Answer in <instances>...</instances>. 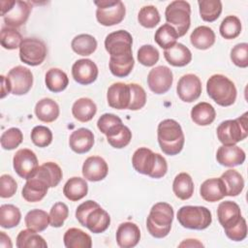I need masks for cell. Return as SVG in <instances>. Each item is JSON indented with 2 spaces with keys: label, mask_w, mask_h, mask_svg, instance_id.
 Returning <instances> with one entry per match:
<instances>
[{
  "label": "cell",
  "mask_w": 248,
  "mask_h": 248,
  "mask_svg": "<svg viewBox=\"0 0 248 248\" xmlns=\"http://www.w3.org/2000/svg\"><path fill=\"white\" fill-rule=\"evenodd\" d=\"M138 60L146 67L154 66L159 60L158 49L151 45H143L138 50Z\"/></svg>",
  "instance_id": "cell-51"
},
{
  "label": "cell",
  "mask_w": 248,
  "mask_h": 248,
  "mask_svg": "<svg viewBox=\"0 0 248 248\" xmlns=\"http://www.w3.org/2000/svg\"><path fill=\"white\" fill-rule=\"evenodd\" d=\"M59 106L50 98L40 100L35 106V114L37 118L43 122L50 123L59 116Z\"/></svg>",
  "instance_id": "cell-27"
},
{
  "label": "cell",
  "mask_w": 248,
  "mask_h": 248,
  "mask_svg": "<svg viewBox=\"0 0 248 248\" xmlns=\"http://www.w3.org/2000/svg\"><path fill=\"white\" fill-rule=\"evenodd\" d=\"M108 164L100 156H90L82 165V175L92 182L103 180L108 175Z\"/></svg>",
  "instance_id": "cell-19"
},
{
  "label": "cell",
  "mask_w": 248,
  "mask_h": 248,
  "mask_svg": "<svg viewBox=\"0 0 248 248\" xmlns=\"http://www.w3.org/2000/svg\"><path fill=\"white\" fill-rule=\"evenodd\" d=\"M21 219L18 207L14 204H2L0 206V226L4 229L16 227Z\"/></svg>",
  "instance_id": "cell-44"
},
{
  "label": "cell",
  "mask_w": 248,
  "mask_h": 248,
  "mask_svg": "<svg viewBox=\"0 0 248 248\" xmlns=\"http://www.w3.org/2000/svg\"><path fill=\"white\" fill-rule=\"evenodd\" d=\"M88 192V185L85 179L78 176H74L67 180L63 187V194L65 197L72 201L78 202L83 199Z\"/></svg>",
  "instance_id": "cell-32"
},
{
  "label": "cell",
  "mask_w": 248,
  "mask_h": 248,
  "mask_svg": "<svg viewBox=\"0 0 248 248\" xmlns=\"http://www.w3.org/2000/svg\"><path fill=\"white\" fill-rule=\"evenodd\" d=\"M201 197L208 202H215L227 196L226 187L221 178H209L203 181L200 188Z\"/></svg>",
  "instance_id": "cell-25"
},
{
  "label": "cell",
  "mask_w": 248,
  "mask_h": 248,
  "mask_svg": "<svg viewBox=\"0 0 248 248\" xmlns=\"http://www.w3.org/2000/svg\"><path fill=\"white\" fill-rule=\"evenodd\" d=\"M45 81L47 89L54 93L65 90L69 84V78L67 74L58 68L49 69L46 73Z\"/></svg>",
  "instance_id": "cell-37"
},
{
  "label": "cell",
  "mask_w": 248,
  "mask_h": 248,
  "mask_svg": "<svg viewBox=\"0 0 248 248\" xmlns=\"http://www.w3.org/2000/svg\"><path fill=\"white\" fill-rule=\"evenodd\" d=\"M11 84L7 77L1 76V98H4L6 95L11 93Z\"/></svg>",
  "instance_id": "cell-56"
},
{
  "label": "cell",
  "mask_w": 248,
  "mask_h": 248,
  "mask_svg": "<svg viewBox=\"0 0 248 248\" xmlns=\"http://www.w3.org/2000/svg\"><path fill=\"white\" fill-rule=\"evenodd\" d=\"M0 246L3 248L13 247L11 238L4 232H0Z\"/></svg>",
  "instance_id": "cell-58"
},
{
  "label": "cell",
  "mask_w": 248,
  "mask_h": 248,
  "mask_svg": "<svg viewBox=\"0 0 248 248\" xmlns=\"http://www.w3.org/2000/svg\"><path fill=\"white\" fill-rule=\"evenodd\" d=\"M203 245L197 239H185L179 244V247H202Z\"/></svg>",
  "instance_id": "cell-59"
},
{
  "label": "cell",
  "mask_w": 248,
  "mask_h": 248,
  "mask_svg": "<svg viewBox=\"0 0 248 248\" xmlns=\"http://www.w3.org/2000/svg\"><path fill=\"white\" fill-rule=\"evenodd\" d=\"M15 3V0H1L0 1V5H1V16H4L9 11L10 9L13 7Z\"/></svg>",
  "instance_id": "cell-57"
},
{
  "label": "cell",
  "mask_w": 248,
  "mask_h": 248,
  "mask_svg": "<svg viewBox=\"0 0 248 248\" xmlns=\"http://www.w3.org/2000/svg\"><path fill=\"white\" fill-rule=\"evenodd\" d=\"M124 126L122 120L113 113H104L97 121L98 129L106 135L107 139L116 136Z\"/></svg>",
  "instance_id": "cell-34"
},
{
  "label": "cell",
  "mask_w": 248,
  "mask_h": 248,
  "mask_svg": "<svg viewBox=\"0 0 248 248\" xmlns=\"http://www.w3.org/2000/svg\"><path fill=\"white\" fill-rule=\"evenodd\" d=\"M157 138L161 150L170 156L178 154L185 141L182 128L174 119H165L159 123Z\"/></svg>",
  "instance_id": "cell-4"
},
{
  "label": "cell",
  "mask_w": 248,
  "mask_h": 248,
  "mask_svg": "<svg viewBox=\"0 0 248 248\" xmlns=\"http://www.w3.org/2000/svg\"><path fill=\"white\" fill-rule=\"evenodd\" d=\"M108 104L115 109H128L131 103L130 84L115 82L111 84L107 93Z\"/></svg>",
  "instance_id": "cell-17"
},
{
  "label": "cell",
  "mask_w": 248,
  "mask_h": 248,
  "mask_svg": "<svg viewBox=\"0 0 248 248\" xmlns=\"http://www.w3.org/2000/svg\"><path fill=\"white\" fill-rule=\"evenodd\" d=\"M165 17L168 24L175 29L178 37H182L191 25V6L187 1H172L166 8Z\"/></svg>",
  "instance_id": "cell-9"
},
{
  "label": "cell",
  "mask_w": 248,
  "mask_h": 248,
  "mask_svg": "<svg viewBox=\"0 0 248 248\" xmlns=\"http://www.w3.org/2000/svg\"><path fill=\"white\" fill-rule=\"evenodd\" d=\"M219 31L221 36L227 40L235 39L241 33L240 19L235 16H226L220 24Z\"/></svg>",
  "instance_id": "cell-45"
},
{
  "label": "cell",
  "mask_w": 248,
  "mask_h": 248,
  "mask_svg": "<svg viewBox=\"0 0 248 248\" xmlns=\"http://www.w3.org/2000/svg\"><path fill=\"white\" fill-rule=\"evenodd\" d=\"M31 140L39 147H46L52 141V132L46 126H35L31 131Z\"/></svg>",
  "instance_id": "cell-50"
},
{
  "label": "cell",
  "mask_w": 248,
  "mask_h": 248,
  "mask_svg": "<svg viewBox=\"0 0 248 248\" xmlns=\"http://www.w3.org/2000/svg\"><path fill=\"white\" fill-rule=\"evenodd\" d=\"M22 36L14 27H2L0 33V42L1 46L6 49H16L19 47L22 42Z\"/></svg>",
  "instance_id": "cell-46"
},
{
  "label": "cell",
  "mask_w": 248,
  "mask_h": 248,
  "mask_svg": "<svg viewBox=\"0 0 248 248\" xmlns=\"http://www.w3.org/2000/svg\"><path fill=\"white\" fill-rule=\"evenodd\" d=\"M48 188V185L43 179L34 175L24 184L21 195L26 202H37L45 198Z\"/></svg>",
  "instance_id": "cell-24"
},
{
  "label": "cell",
  "mask_w": 248,
  "mask_h": 248,
  "mask_svg": "<svg viewBox=\"0 0 248 248\" xmlns=\"http://www.w3.org/2000/svg\"><path fill=\"white\" fill-rule=\"evenodd\" d=\"M13 166L18 176L28 180L33 177L38 170V158L31 149L22 148L17 150L14 155Z\"/></svg>",
  "instance_id": "cell-13"
},
{
  "label": "cell",
  "mask_w": 248,
  "mask_h": 248,
  "mask_svg": "<svg viewBox=\"0 0 248 248\" xmlns=\"http://www.w3.org/2000/svg\"><path fill=\"white\" fill-rule=\"evenodd\" d=\"M98 67L90 59H78L72 66L74 79L82 85L93 83L98 78Z\"/></svg>",
  "instance_id": "cell-18"
},
{
  "label": "cell",
  "mask_w": 248,
  "mask_h": 248,
  "mask_svg": "<svg viewBox=\"0 0 248 248\" xmlns=\"http://www.w3.org/2000/svg\"><path fill=\"white\" fill-rule=\"evenodd\" d=\"M178 34L175 29L170 24L166 23L160 26L154 36L155 42L158 46L164 49H168L176 44V40L178 39Z\"/></svg>",
  "instance_id": "cell-42"
},
{
  "label": "cell",
  "mask_w": 248,
  "mask_h": 248,
  "mask_svg": "<svg viewBox=\"0 0 248 248\" xmlns=\"http://www.w3.org/2000/svg\"><path fill=\"white\" fill-rule=\"evenodd\" d=\"M164 57L169 64L174 67H184L192 60L190 49L181 43H176L171 47L165 49Z\"/></svg>",
  "instance_id": "cell-26"
},
{
  "label": "cell",
  "mask_w": 248,
  "mask_h": 248,
  "mask_svg": "<svg viewBox=\"0 0 248 248\" xmlns=\"http://www.w3.org/2000/svg\"><path fill=\"white\" fill-rule=\"evenodd\" d=\"M94 4L97 6L96 18L104 26L116 25L125 17L126 9L120 0H101Z\"/></svg>",
  "instance_id": "cell-10"
},
{
  "label": "cell",
  "mask_w": 248,
  "mask_h": 248,
  "mask_svg": "<svg viewBox=\"0 0 248 248\" xmlns=\"http://www.w3.org/2000/svg\"><path fill=\"white\" fill-rule=\"evenodd\" d=\"M130 87H131V103L128 109L139 110L145 106L146 93L140 84L130 83Z\"/></svg>",
  "instance_id": "cell-53"
},
{
  "label": "cell",
  "mask_w": 248,
  "mask_h": 248,
  "mask_svg": "<svg viewBox=\"0 0 248 248\" xmlns=\"http://www.w3.org/2000/svg\"><path fill=\"white\" fill-rule=\"evenodd\" d=\"M69 216V208L62 202L52 205L49 211V225L53 228H59L64 224V221Z\"/></svg>",
  "instance_id": "cell-49"
},
{
  "label": "cell",
  "mask_w": 248,
  "mask_h": 248,
  "mask_svg": "<svg viewBox=\"0 0 248 248\" xmlns=\"http://www.w3.org/2000/svg\"><path fill=\"white\" fill-rule=\"evenodd\" d=\"M93 144V132L87 128H79L74 131L69 138V145L71 149L78 154L88 152L92 148Z\"/></svg>",
  "instance_id": "cell-23"
},
{
  "label": "cell",
  "mask_w": 248,
  "mask_h": 248,
  "mask_svg": "<svg viewBox=\"0 0 248 248\" xmlns=\"http://www.w3.org/2000/svg\"><path fill=\"white\" fill-rule=\"evenodd\" d=\"M96 112L97 106L89 98H79L72 107L73 116L80 122L90 121L95 116Z\"/></svg>",
  "instance_id": "cell-31"
},
{
  "label": "cell",
  "mask_w": 248,
  "mask_h": 248,
  "mask_svg": "<svg viewBox=\"0 0 248 248\" xmlns=\"http://www.w3.org/2000/svg\"><path fill=\"white\" fill-rule=\"evenodd\" d=\"M131 140H132V132L127 126H124V128L116 136L107 139L108 142L112 147L118 148V149L127 146L130 143Z\"/></svg>",
  "instance_id": "cell-55"
},
{
  "label": "cell",
  "mask_w": 248,
  "mask_h": 248,
  "mask_svg": "<svg viewBox=\"0 0 248 248\" xmlns=\"http://www.w3.org/2000/svg\"><path fill=\"white\" fill-rule=\"evenodd\" d=\"M215 39L216 37L214 31L205 25L195 28L190 36L191 44L196 48L202 50L211 47L215 43Z\"/></svg>",
  "instance_id": "cell-30"
},
{
  "label": "cell",
  "mask_w": 248,
  "mask_h": 248,
  "mask_svg": "<svg viewBox=\"0 0 248 248\" xmlns=\"http://www.w3.org/2000/svg\"><path fill=\"white\" fill-rule=\"evenodd\" d=\"M176 92L181 101L191 103L196 101L202 94V81L194 74L182 76L176 86Z\"/></svg>",
  "instance_id": "cell-16"
},
{
  "label": "cell",
  "mask_w": 248,
  "mask_h": 248,
  "mask_svg": "<svg viewBox=\"0 0 248 248\" xmlns=\"http://www.w3.org/2000/svg\"><path fill=\"white\" fill-rule=\"evenodd\" d=\"M17 248H46L47 243L46 240L37 233V232L30 229L22 230L16 236Z\"/></svg>",
  "instance_id": "cell-41"
},
{
  "label": "cell",
  "mask_w": 248,
  "mask_h": 248,
  "mask_svg": "<svg viewBox=\"0 0 248 248\" xmlns=\"http://www.w3.org/2000/svg\"><path fill=\"white\" fill-rule=\"evenodd\" d=\"M177 220L179 224L190 230H204L212 222L210 210L205 206L184 205L177 211Z\"/></svg>",
  "instance_id": "cell-8"
},
{
  "label": "cell",
  "mask_w": 248,
  "mask_h": 248,
  "mask_svg": "<svg viewBox=\"0 0 248 248\" xmlns=\"http://www.w3.org/2000/svg\"><path fill=\"white\" fill-rule=\"evenodd\" d=\"M198 5L202 19L207 22L215 21L222 13V2L220 0H202L198 1Z\"/></svg>",
  "instance_id": "cell-43"
},
{
  "label": "cell",
  "mask_w": 248,
  "mask_h": 248,
  "mask_svg": "<svg viewBox=\"0 0 248 248\" xmlns=\"http://www.w3.org/2000/svg\"><path fill=\"white\" fill-rule=\"evenodd\" d=\"M64 245L67 248H91V236L78 228H70L63 236Z\"/></svg>",
  "instance_id": "cell-28"
},
{
  "label": "cell",
  "mask_w": 248,
  "mask_h": 248,
  "mask_svg": "<svg viewBox=\"0 0 248 248\" xmlns=\"http://www.w3.org/2000/svg\"><path fill=\"white\" fill-rule=\"evenodd\" d=\"M23 140L22 132L16 127L10 128L3 132L0 138V143L3 149L13 150L16 148Z\"/></svg>",
  "instance_id": "cell-48"
},
{
  "label": "cell",
  "mask_w": 248,
  "mask_h": 248,
  "mask_svg": "<svg viewBox=\"0 0 248 248\" xmlns=\"http://www.w3.org/2000/svg\"><path fill=\"white\" fill-rule=\"evenodd\" d=\"M231 59L237 67H248V44L240 43L235 45L231 50Z\"/></svg>",
  "instance_id": "cell-52"
},
{
  "label": "cell",
  "mask_w": 248,
  "mask_h": 248,
  "mask_svg": "<svg viewBox=\"0 0 248 248\" xmlns=\"http://www.w3.org/2000/svg\"><path fill=\"white\" fill-rule=\"evenodd\" d=\"M135 65L133 54L122 57H109L110 73L117 78H125L130 75Z\"/></svg>",
  "instance_id": "cell-38"
},
{
  "label": "cell",
  "mask_w": 248,
  "mask_h": 248,
  "mask_svg": "<svg viewBox=\"0 0 248 248\" xmlns=\"http://www.w3.org/2000/svg\"><path fill=\"white\" fill-rule=\"evenodd\" d=\"M172 81V72L167 66H157L151 69L147 76L148 87L155 94H164L168 92L171 87Z\"/></svg>",
  "instance_id": "cell-15"
},
{
  "label": "cell",
  "mask_w": 248,
  "mask_h": 248,
  "mask_svg": "<svg viewBox=\"0 0 248 248\" xmlns=\"http://www.w3.org/2000/svg\"><path fill=\"white\" fill-rule=\"evenodd\" d=\"M17 189V183L10 174H2L0 177V197L3 199L13 197Z\"/></svg>",
  "instance_id": "cell-54"
},
{
  "label": "cell",
  "mask_w": 248,
  "mask_h": 248,
  "mask_svg": "<svg viewBox=\"0 0 248 248\" xmlns=\"http://www.w3.org/2000/svg\"><path fill=\"white\" fill-rule=\"evenodd\" d=\"M216 117L215 108L206 102H201L194 106L191 109V118L197 125H210Z\"/></svg>",
  "instance_id": "cell-33"
},
{
  "label": "cell",
  "mask_w": 248,
  "mask_h": 248,
  "mask_svg": "<svg viewBox=\"0 0 248 248\" xmlns=\"http://www.w3.org/2000/svg\"><path fill=\"white\" fill-rule=\"evenodd\" d=\"M132 165L138 172L152 178H161L168 171L166 159L146 147H140L134 152Z\"/></svg>",
  "instance_id": "cell-3"
},
{
  "label": "cell",
  "mask_w": 248,
  "mask_h": 248,
  "mask_svg": "<svg viewBox=\"0 0 248 248\" xmlns=\"http://www.w3.org/2000/svg\"><path fill=\"white\" fill-rule=\"evenodd\" d=\"M208 96L219 106H232L236 100V88L234 83L226 76L216 74L211 76L206 82Z\"/></svg>",
  "instance_id": "cell-6"
},
{
  "label": "cell",
  "mask_w": 248,
  "mask_h": 248,
  "mask_svg": "<svg viewBox=\"0 0 248 248\" xmlns=\"http://www.w3.org/2000/svg\"><path fill=\"white\" fill-rule=\"evenodd\" d=\"M133 38L126 30H117L109 33L105 39V47L110 57L131 55Z\"/></svg>",
  "instance_id": "cell-12"
},
{
  "label": "cell",
  "mask_w": 248,
  "mask_h": 248,
  "mask_svg": "<svg viewBox=\"0 0 248 248\" xmlns=\"http://www.w3.org/2000/svg\"><path fill=\"white\" fill-rule=\"evenodd\" d=\"M172 191L174 195L182 200H189L194 194V182L190 174L187 172L178 173L172 183Z\"/></svg>",
  "instance_id": "cell-35"
},
{
  "label": "cell",
  "mask_w": 248,
  "mask_h": 248,
  "mask_svg": "<svg viewBox=\"0 0 248 248\" xmlns=\"http://www.w3.org/2000/svg\"><path fill=\"white\" fill-rule=\"evenodd\" d=\"M24 222L28 229L41 232L49 225V214L42 209H32L25 215Z\"/></svg>",
  "instance_id": "cell-40"
},
{
  "label": "cell",
  "mask_w": 248,
  "mask_h": 248,
  "mask_svg": "<svg viewBox=\"0 0 248 248\" xmlns=\"http://www.w3.org/2000/svg\"><path fill=\"white\" fill-rule=\"evenodd\" d=\"M140 239V228L132 222H124L116 231V242L121 248L135 247Z\"/></svg>",
  "instance_id": "cell-22"
},
{
  "label": "cell",
  "mask_w": 248,
  "mask_h": 248,
  "mask_svg": "<svg viewBox=\"0 0 248 248\" xmlns=\"http://www.w3.org/2000/svg\"><path fill=\"white\" fill-rule=\"evenodd\" d=\"M247 112L236 119L225 120L217 127V138L223 145H234L248 136Z\"/></svg>",
  "instance_id": "cell-7"
},
{
  "label": "cell",
  "mask_w": 248,
  "mask_h": 248,
  "mask_svg": "<svg viewBox=\"0 0 248 248\" xmlns=\"http://www.w3.org/2000/svg\"><path fill=\"white\" fill-rule=\"evenodd\" d=\"M76 218L81 226L86 227L93 233L104 232L110 224L108 213L92 200H88L78 206Z\"/></svg>",
  "instance_id": "cell-2"
},
{
  "label": "cell",
  "mask_w": 248,
  "mask_h": 248,
  "mask_svg": "<svg viewBox=\"0 0 248 248\" xmlns=\"http://www.w3.org/2000/svg\"><path fill=\"white\" fill-rule=\"evenodd\" d=\"M173 215V208L170 204L163 202L155 203L146 219L148 232L155 238L167 236L170 232Z\"/></svg>",
  "instance_id": "cell-5"
},
{
  "label": "cell",
  "mask_w": 248,
  "mask_h": 248,
  "mask_svg": "<svg viewBox=\"0 0 248 248\" xmlns=\"http://www.w3.org/2000/svg\"><path fill=\"white\" fill-rule=\"evenodd\" d=\"M46 54L47 48L42 40L33 37L23 38L19 46V58L23 63L29 66L41 65Z\"/></svg>",
  "instance_id": "cell-11"
},
{
  "label": "cell",
  "mask_w": 248,
  "mask_h": 248,
  "mask_svg": "<svg viewBox=\"0 0 248 248\" xmlns=\"http://www.w3.org/2000/svg\"><path fill=\"white\" fill-rule=\"evenodd\" d=\"M217 217L226 235L233 241H241L247 236L246 220L241 215L239 205L232 201L222 202L217 208Z\"/></svg>",
  "instance_id": "cell-1"
},
{
  "label": "cell",
  "mask_w": 248,
  "mask_h": 248,
  "mask_svg": "<svg viewBox=\"0 0 248 248\" xmlns=\"http://www.w3.org/2000/svg\"><path fill=\"white\" fill-rule=\"evenodd\" d=\"M35 175L43 179L49 188H53L60 183L63 173L61 168L56 163L46 162L39 166Z\"/></svg>",
  "instance_id": "cell-29"
},
{
  "label": "cell",
  "mask_w": 248,
  "mask_h": 248,
  "mask_svg": "<svg viewBox=\"0 0 248 248\" xmlns=\"http://www.w3.org/2000/svg\"><path fill=\"white\" fill-rule=\"evenodd\" d=\"M245 152L237 145H222L216 153L217 162L225 167H235L244 163Z\"/></svg>",
  "instance_id": "cell-21"
},
{
  "label": "cell",
  "mask_w": 248,
  "mask_h": 248,
  "mask_svg": "<svg viewBox=\"0 0 248 248\" xmlns=\"http://www.w3.org/2000/svg\"><path fill=\"white\" fill-rule=\"evenodd\" d=\"M140 24L145 28H154L161 20L160 14L155 6H143L138 15Z\"/></svg>",
  "instance_id": "cell-47"
},
{
  "label": "cell",
  "mask_w": 248,
  "mask_h": 248,
  "mask_svg": "<svg viewBox=\"0 0 248 248\" xmlns=\"http://www.w3.org/2000/svg\"><path fill=\"white\" fill-rule=\"evenodd\" d=\"M226 187L227 196L235 197L238 196L244 188V179L242 175L235 170H228L222 173L220 177Z\"/></svg>",
  "instance_id": "cell-36"
},
{
  "label": "cell",
  "mask_w": 248,
  "mask_h": 248,
  "mask_svg": "<svg viewBox=\"0 0 248 248\" xmlns=\"http://www.w3.org/2000/svg\"><path fill=\"white\" fill-rule=\"evenodd\" d=\"M31 10L32 6L30 5L29 2L15 0L13 7L3 16L5 24L9 27L14 28L23 25L27 21Z\"/></svg>",
  "instance_id": "cell-20"
},
{
  "label": "cell",
  "mask_w": 248,
  "mask_h": 248,
  "mask_svg": "<svg viewBox=\"0 0 248 248\" xmlns=\"http://www.w3.org/2000/svg\"><path fill=\"white\" fill-rule=\"evenodd\" d=\"M72 49L78 55L88 56L97 48L96 39L89 34H79L76 36L71 43Z\"/></svg>",
  "instance_id": "cell-39"
},
{
  "label": "cell",
  "mask_w": 248,
  "mask_h": 248,
  "mask_svg": "<svg viewBox=\"0 0 248 248\" xmlns=\"http://www.w3.org/2000/svg\"><path fill=\"white\" fill-rule=\"evenodd\" d=\"M11 84V93L14 95H24L29 92L33 85L32 72L23 66H16L7 75Z\"/></svg>",
  "instance_id": "cell-14"
}]
</instances>
